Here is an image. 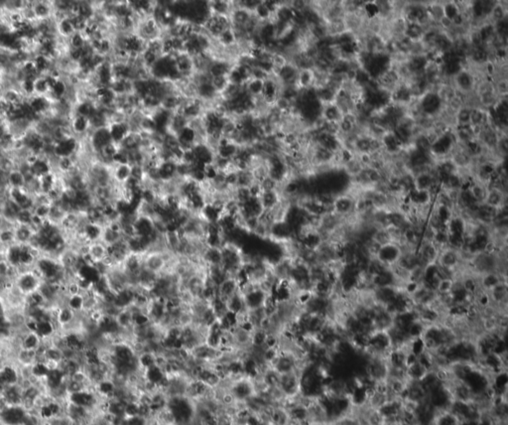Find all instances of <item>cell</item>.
Instances as JSON below:
<instances>
[{"label": "cell", "instance_id": "obj_1", "mask_svg": "<svg viewBox=\"0 0 508 425\" xmlns=\"http://www.w3.org/2000/svg\"><path fill=\"white\" fill-rule=\"evenodd\" d=\"M34 269L41 276L43 281L65 282L70 278L59 259L54 256L39 255L35 262Z\"/></svg>", "mask_w": 508, "mask_h": 425}, {"label": "cell", "instance_id": "obj_2", "mask_svg": "<svg viewBox=\"0 0 508 425\" xmlns=\"http://www.w3.org/2000/svg\"><path fill=\"white\" fill-rule=\"evenodd\" d=\"M42 282L41 276L37 273V271L34 268L20 271L14 279L15 287L24 296L39 290Z\"/></svg>", "mask_w": 508, "mask_h": 425}, {"label": "cell", "instance_id": "obj_3", "mask_svg": "<svg viewBox=\"0 0 508 425\" xmlns=\"http://www.w3.org/2000/svg\"><path fill=\"white\" fill-rule=\"evenodd\" d=\"M420 108L425 115L436 118L442 111L444 103L437 91L429 90L418 98Z\"/></svg>", "mask_w": 508, "mask_h": 425}, {"label": "cell", "instance_id": "obj_4", "mask_svg": "<svg viewBox=\"0 0 508 425\" xmlns=\"http://www.w3.org/2000/svg\"><path fill=\"white\" fill-rule=\"evenodd\" d=\"M463 263L461 251L451 248V247H445L440 250V253L438 255L436 264L452 269L456 271L461 264Z\"/></svg>", "mask_w": 508, "mask_h": 425}, {"label": "cell", "instance_id": "obj_5", "mask_svg": "<svg viewBox=\"0 0 508 425\" xmlns=\"http://www.w3.org/2000/svg\"><path fill=\"white\" fill-rule=\"evenodd\" d=\"M81 148V140L75 136L66 137L54 145V156L57 158L73 157Z\"/></svg>", "mask_w": 508, "mask_h": 425}, {"label": "cell", "instance_id": "obj_6", "mask_svg": "<svg viewBox=\"0 0 508 425\" xmlns=\"http://www.w3.org/2000/svg\"><path fill=\"white\" fill-rule=\"evenodd\" d=\"M452 84L457 91L466 94L469 92H473L475 88V78L470 70L463 68L452 79Z\"/></svg>", "mask_w": 508, "mask_h": 425}, {"label": "cell", "instance_id": "obj_7", "mask_svg": "<svg viewBox=\"0 0 508 425\" xmlns=\"http://www.w3.org/2000/svg\"><path fill=\"white\" fill-rule=\"evenodd\" d=\"M27 411L21 405H8L0 412L3 425H22Z\"/></svg>", "mask_w": 508, "mask_h": 425}, {"label": "cell", "instance_id": "obj_8", "mask_svg": "<svg viewBox=\"0 0 508 425\" xmlns=\"http://www.w3.org/2000/svg\"><path fill=\"white\" fill-rule=\"evenodd\" d=\"M333 212L342 219L353 215L355 212V200L345 193L337 195L333 203Z\"/></svg>", "mask_w": 508, "mask_h": 425}, {"label": "cell", "instance_id": "obj_9", "mask_svg": "<svg viewBox=\"0 0 508 425\" xmlns=\"http://www.w3.org/2000/svg\"><path fill=\"white\" fill-rule=\"evenodd\" d=\"M8 199L15 203L20 209L33 210L34 198L25 188H8Z\"/></svg>", "mask_w": 508, "mask_h": 425}, {"label": "cell", "instance_id": "obj_10", "mask_svg": "<svg viewBox=\"0 0 508 425\" xmlns=\"http://www.w3.org/2000/svg\"><path fill=\"white\" fill-rule=\"evenodd\" d=\"M88 141L94 153L99 152L104 146L112 142L108 127L91 130L88 135Z\"/></svg>", "mask_w": 508, "mask_h": 425}, {"label": "cell", "instance_id": "obj_11", "mask_svg": "<svg viewBox=\"0 0 508 425\" xmlns=\"http://www.w3.org/2000/svg\"><path fill=\"white\" fill-rule=\"evenodd\" d=\"M401 255V249L396 244H389L381 247L376 258L387 267H392L397 263Z\"/></svg>", "mask_w": 508, "mask_h": 425}, {"label": "cell", "instance_id": "obj_12", "mask_svg": "<svg viewBox=\"0 0 508 425\" xmlns=\"http://www.w3.org/2000/svg\"><path fill=\"white\" fill-rule=\"evenodd\" d=\"M31 112L38 118H43L49 114L52 102L48 96L34 95L26 100Z\"/></svg>", "mask_w": 508, "mask_h": 425}, {"label": "cell", "instance_id": "obj_13", "mask_svg": "<svg viewBox=\"0 0 508 425\" xmlns=\"http://www.w3.org/2000/svg\"><path fill=\"white\" fill-rule=\"evenodd\" d=\"M69 127L72 131V134L75 137H77L78 139L87 137L89 135L90 131L92 130L90 128L89 121L87 118L76 116V115H74L72 117Z\"/></svg>", "mask_w": 508, "mask_h": 425}, {"label": "cell", "instance_id": "obj_14", "mask_svg": "<svg viewBox=\"0 0 508 425\" xmlns=\"http://www.w3.org/2000/svg\"><path fill=\"white\" fill-rule=\"evenodd\" d=\"M7 405H21L23 389L19 384L6 386L1 394Z\"/></svg>", "mask_w": 508, "mask_h": 425}, {"label": "cell", "instance_id": "obj_15", "mask_svg": "<svg viewBox=\"0 0 508 425\" xmlns=\"http://www.w3.org/2000/svg\"><path fill=\"white\" fill-rule=\"evenodd\" d=\"M86 256L92 265L99 263L107 256V247L100 241L91 243L88 246V252Z\"/></svg>", "mask_w": 508, "mask_h": 425}, {"label": "cell", "instance_id": "obj_16", "mask_svg": "<svg viewBox=\"0 0 508 425\" xmlns=\"http://www.w3.org/2000/svg\"><path fill=\"white\" fill-rule=\"evenodd\" d=\"M14 233L16 244L19 245H30L34 236L36 235V232L33 230L31 226L16 225V224L14 227Z\"/></svg>", "mask_w": 508, "mask_h": 425}, {"label": "cell", "instance_id": "obj_17", "mask_svg": "<svg viewBox=\"0 0 508 425\" xmlns=\"http://www.w3.org/2000/svg\"><path fill=\"white\" fill-rule=\"evenodd\" d=\"M32 10L38 21H44L52 18L54 13L52 2L46 1H32Z\"/></svg>", "mask_w": 508, "mask_h": 425}, {"label": "cell", "instance_id": "obj_18", "mask_svg": "<svg viewBox=\"0 0 508 425\" xmlns=\"http://www.w3.org/2000/svg\"><path fill=\"white\" fill-rule=\"evenodd\" d=\"M102 230H103L102 226H100L98 224H93V223L87 222V223H85L80 232L85 237L86 242L88 244H91V243L100 241V238L102 235Z\"/></svg>", "mask_w": 508, "mask_h": 425}, {"label": "cell", "instance_id": "obj_19", "mask_svg": "<svg viewBox=\"0 0 508 425\" xmlns=\"http://www.w3.org/2000/svg\"><path fill=\"white\" fill-rule=\"evenodd\" d=\"M56 32L59 38L64 40H69V38L76 33L74 25L70 17H64L57 21L56 23Z\"/></svg>", "mask_w": 508, "mask_h": 425}, {"label": "cell", "instance_id": "obj_20", "mask_svg": "<svg viewBox=\"0 0 508 425\" xmlns=\"http://www.w3.org/2000/svg\"><path fill=\"white\" fill-rule=\"evenodd\" d=\"M30 169L34 177L40 178L44 175L53 171V166L49 158L44 155H40L37 160L30 165Z\"/></svg>", "mask_w": 508, "mask_h": 425}, {"label": "cell", "instance_id": "obj_21", "mask_svg": "<svg viewBox=\"0 0 508 425\" xmlns=\"http://www.w3.org/2000/svg\"><path fill=\"white\" fill-rule=\"evenodd\" d=\"M321 117L323 118L324 121H326L327 123H336V124H339L342 120V113L339 111V108L336 105V103H330V104H325L323 105V110H322V115Z\"/></svg>", "mask_w": 508, "mask_h": 425}, {"label": "cell", "instance_id": "obj_22", "mask_svg": "<svg viewBox=\"0 0 508 425\" xmlns=\"http://www.w3.org/2000/svg\"><path fill=\"white\" fill-rule=\"evenodd\" d=\"M108 129L112 142L117 145L125 138L128 133H130L127 123L111 124L108 126Z\"/></svg>", "mask_w": 508, "mask_h": 425}, {"label": "cell", "instance_id": "obj_23", "mask_svg": "<svg viewBox=\"0 0 508 425\" xmlns=\"http://www.w3.org/2000/svg\"><path fill=\"white\" fill-rule=\"evenodd\" d=\"M315 85V73L313 69L299 70L297 86L299 89H308L314 87Z\"/></svg>", "mask_w": 508, "mask_h": 425}, {"label": "cell", "instance_id": "obj_24", "mask_svg": "<svg viewBox=\"0 0 508 425\" xmlns=\"http://www.w3.org/2000/svg\"><path fill=\"white\" fill-rule=\"evenodd\" d=\"M59 178H60V175L57 174L55 171H52V172L44 175L42 177L38 178L41 193L48 194L49 192H51L57 186V184L59 182Z\"/></svg>", "mask_w": 508, "mask_h": 425}, {"label": "cell", "instance_id": "obj_25", "mask_svg": "<svg viewBox=\"0 0 508 425\" xmlns=\"http://www.w3.org/2000/svg\"><path fill=\"white\" fill-rule=\"evenodd\" d=\"M42 345V339L35 332H26L21 337L20 346L22 349L37 351Z\"/></svg>", "mask_w": 508, "mask_h": 425}, {"label": "cell", "instance_id": "obj_26", "mask_svg": "<svg viewBox=\"0 0 508 425\" xmlns=\"http://www.w3.org/2000/svg\"><path fill=\"white\" fill-rule=\"evenodd\" d=\"M58 332L57 326L50 320L38 322L36 333L42 340H50Z\"/></svg>", "mask_w": 508, "mask_h": 425}, {"label": "cell", "instance_id": "obj_27", "mask_svg": "<svg viewBox=\"0 0 508 425\" xmlns=\"http://www.w3.org/2000/svg\"><path fill=\"white\" fill-rule=\"evenodd\" d=\"M47 308V302L45 298L43 297L41 292L39 290L32 292L25 296L24 301V309H33V308Z\"/></svg>", "mask_w": 508, "mask_h": 425}, {"label": "cell", "instance_id": "obj_28", "mask_svg": "<svg viewBox=\"0 0 508 425\" xmlns=\"http://www.w3.org/2000/svg\"><path fill=\"white\" fill-rule=\"evenodd\" d=\"M26 184V178L24 174L19 169L9 172L7 174V187L8 188H24Z\"/></svg>", "mask_w": 508, "mask_h": 425}, {"label": "cell", "instance_id": "obj_29", "mask_svg": "<svg viewBox=\"0 0 508 425\" xmlns=\"http://www.w3.org/2000/svg\"><path fill=\"white\" fill-rule=\"evenodd\" d=\"M424 32L425 30L421 25L417 23H408L404 32V36L413 42H417L421 41Z\"/></svg>", "mask_w": 508, "mask_h": 425}, {"label": "cell", "instance_id": "obj_30", "mask_svg": "<svg viewBox=\"0 0 508 425\" xmlns=\"http://www.w3.org/2000/svg\"><path fill=\"white\" fill-rule=\"evenodd\" d=\"M506 18H507V5H503V2H496L488 16V20L494 24Z\"/></svg>", "mask_w": 508, "mask_h": 425}, {"label": "cell", "instance_id": "obj_31", "mask_svg": "<svg viewBox=\"0 0 508 425\" xmlns=\"http://www.w3.org/2000/svg\"><path fill=\"white\" fill-rule=\"evenodd\" d=\"M66 305L76 314H82L84 309V294L79 293L66 298Z\"/></svg>", "mask_w": 508, "mask_h": 425}, {"label": "cell", "instance_id": "obj_32", "mask_svg": "<svg viewBox=\"0 0 508 425\" xmlns=\"http://www.w3.org/2000/svg\"><path fill=\"white\" fill-rule=\"evenodd\" d=\"M49 371L50 370L45 362H36L31 366V374H32L31 378L35 381L45 380Z\"/></svg>", "mask_w": 508, "mask_h": 425}, {"label": "cell", "instance_id": "obj_33", "mask_svg": "<svg viewBox=\"0 0 508 425\" xmlns=\"http://www.w3.org/2000/svg\"><path fill=\"white\" fill-rule=\"evenodd\" d=\"M18 88H19L20 92L22 93V95L26 99H29L30 97L35 95V87H34V80L33 79L24 78L18 84Z\"/></svg>", "mask_w": 508, "mask_h": 425}, {"label": "cell", "instance_id": "obj_34", "mask_svg": "<svg viewBox=\"0 0 508 425\" xmlns=\"http://www.w3.org/2000/svg\"><path fill=\"white\" fill-rule=\"evenodd\" d=\"M263 83H264V81H261V80L250 79L245 84L246 92L250 96H253V97H255V96H260L261 93H262V89H263Z\"/></svg>", "mask_w": 508, "mask_h": 425}, {"label": "cell", "instance_id": "obj_35", "mask_svg": "<svg viewBox=\"0 0 508 425\" xmlns=\"http://www.w3.org/2000/svg\"><path fill=\"white\" fill-rule=\"evenodd\" d=\"M470 111L471 109L463 107L456 114V122L457 127H466L470 126Z\"/></svg>", "mask_w": 508, "mask_h": 425}, {"label": "cell", "instance_id": "obj_36", "mask_svg": "<svg viewBox=\"0 0 508 425\" xmlns=\"http://www.w3.org/2000/svg\"><path fill=\"white\" fill-rule=\"evenodd\" d=\"M34 87H35V95L47 96L50 93V87L44 76H39L34 80Z\"/></svg>", "mask_w": 508, "mask_h": 425}, {"label": "cell", "instance_id": "obj_37", "mask_svg": "<svg viewBox=\"0 0 508 425\" xmlns=\"http://www.w3.org/2000/svg\"><path fill=\"white\" fill-rule=\"evenodd\" d=\"M86 44H87V40H86L85 35L81 32H76L68 40L69 48H71V49H83V48H85Z\"/></svg>", "mask_w": 508, "mask_h": 425}, {"label": "cell", "instance_id": "obj_38", "mask_svg": "<svg viewBox=\"0 0 508 425\" xmlns=\"http://www.w3.org/2000/svg\"><path fill=\"white\" fill-rule=\"evenodd\" d=\"M34 214L33 210H23L21 209L16 216L15 224L16 225H25V226H31L32 220H33Z\"/></svg>", "mask_w": 508, "mask_h": 425}, {"label": "cell", "instance_id": "obj_39", "mask_svg": "<svg viewBox=\"0 0 508 425\" xmlns=\"http://www.w3.org/2000/svg\"><path fill=\"white\" fill-rule=\"evenodd\" d=\"M460 13V10L456 4V1L453 2H444V14L445 17H447L450 20H453L458 14Z\"/></svg>", "mask_w": 508, "mask_h": 425}, {"label": "cell", "instance_id": "obj_40", "mask_svg": "<svg viewBox=\"0 0 508 425\" xmlns=\"http://www.w3.org/2000/svg\"><path fill=\"white\" fill-rule=\"evenodd\" d=\"M50 209H51V205H49V204H36V205H34V208H33V214H34V216L45 221V220H48V218H49Z\"/></svg>", "mask_w": 508, "mask_h": 425}, {"label": "cell", "instance_id": "obj_41", "mask_svg": "<svg viewBox=\"0 0 508 425\" xmlns=\"http://www.w3.org/2000/svg\"><path fill=\"white\" fill-rule=\"evenodd\" d=\"M4 90H5L4 86H3V85H2L1 83H0V98H2V96H3V93H4Z\"/></svg>", "mask_w": 508, "mask_h": 425}, {"label": "cell", "instance_id": "obj_42", "mask_svg": "<svg viewBox=\"0 0 508 425\" xmlns=\"http://www.w3.org/2000/svg\"><path fill=\"white\" fill-rule=\"evenodd\" d=\"M307 425H329V423H307Z\"/></svg>", "mask_w": 508, "mask_h": 425}]
</instances>
